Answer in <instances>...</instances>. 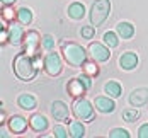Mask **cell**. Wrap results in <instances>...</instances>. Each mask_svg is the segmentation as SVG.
Returning <instances> with one entry per match:
<instances>
[{
	"mask_svg": "<svg viewBox=\"0 0 148 138\" xmlns=\"http://www.w3.org/2000/svg\"><path fill=\"white\" fill-rule=\"evenodd\" d=\"M12 72L21 82H32L38 77L39 65L26 51H19L12 60Z\"/></svg>",
	"mask_w": 148,
	"mask_h": 138,
	"instance_id": "6da1fadb",
	"label": "cell"
},
{
	"mask_svg": "<svg viewBox=\"0 0 148 138\" xmlns=\"http://www.w3.org/2000/svg\"><path fill=\"white\" fill-rule=\"evenodd\" d=\"M60 51H61L63 60L73 68L84 67V63L87 61V49L75 41H65V39L60 41Z\"/></svg>",
	"mask_w": 148,
	"mask_h": 138,
	"instance_id": "7a4b0ae2",
	"label": "cell"
},
{
	"mask_svg": "<svg viewBox=\"0 0 148 138\" xmlns=\"http://www.w3.org/2000/svg\"><path fill=\"white\" fill-rule=\"evenodd\" d=\"M72 113L77 119L90 123L95 116V106H94V102H90L85 97H77L72 104Z\"/></svg>",
	"mask_w": 148,
	"mask_h": 138,
	"instance_id": "3957f363",
	"label": "cell"
},
{
	"mask_svg": "<svg viewBox=\"0 0 148 138\" xmlns=\"http://www.w3.org/2000/svg\"><path fill=\"white\" fill-rule=\"evenodd\" d=\"M111 14V2L109 0H95L90 7V24L99 27L107 21V17Z\"/></svg>",
	"mask_w": 148,
	"mask_h": 138,
	"instance_id": "277c9868",
	"label": "cell"
},
{
	"mask_svg": "<svg viewBox=\"0 0 148 138\" xmlns=\"http://www.w3.org/2000/svg\"><path fill=\"white\" fill-rule=\"evenodd\" d=\"M41 41H43V38L39 36V32L34 29H31L26 32V39H24V51L32 56L36 63L39 65V58H41V55H39V48H41Z\"/></svg>",
	"mask_w": 148,
	"mask_h": 138,
	"instance_id": "5b68a950",
	"label": "cell"
},
{
	"mask_svg": "<svg viewBox=\"0 0 148 138\" xmlns=\"http://www.w3.org/2000/svg\"><path fill=\"white\" fill-rule=\"evenodd\" d=\"M43 67H45V72L49 77H58L61 75L63 72V60L56 51H49L45 56V61H43Z\"/></svg>",
	"mask_w": 148,
	"mask_h": 138,
	"instance_id": "8992f818",
	"label": "cell"
},
{
	"mask_svg": "<svg viewBox=\"0 0 148 138\" xmlns=\"http://www.w3.org/2000/svg\"><path fill=\"white\" fill-rule=\"evenodd\" d=\"M89 53L90 56H92V60H95L97 63H106V61L111 58V48L106 45V43H97V41H94V43H90L89 45Z\"/></svg>",
	"mask_w": 148,
	"mask_h": 138,
	"instance_id": "52a82bcc",
	"label": "cell"
},
{
	"mask_svg": "<svg viewBox=\"0 0 148 138\" xmlns=\"http://www.w3.org/2000/svg\"><path fill=\"white\" fill-rule=\"evenodd\" d=\"M7 29H9V43L12 46H21L24 43V39H26V31H24V26L19 22V24H9L7 26Z\"/></svg>",
	"mask_w": 148,
	"mask_h": 138,
	"instance_id": "ba28073f",
	"label": "cell"
},
{
	"mask_svg": "<svg viewBox=\"0 0 148 138\" xmlns=\"http://www.w3.org/2000/svg\"><path fill=\"white\" fill-rule=\"evenodd\" d=\"M7 126H9V130L14 135H22L27 130V126H29V119L21 116V114H14V116H10L7 119Z\"/></svg>",
	"mask_w": 148,
	"mask_h": 138,
	"instance_id": "9c48e42d",
	"label": "cell"
},
{
	"mask_svg": "<svg viewBox=\"0 0 148 138\" xmlns=\"http://www.w3.org/2000/svg\"><path fill=\"white\" fill-rule=\"evenodd\" d=\"M87 91H89V87L84 84V80L80 77H75L72 80H68V84H66V94L75 97V99L77 97H84Z\"/></svg>",
	"mask_w": 148,
	"mask_h": 138,
	"instance_id": "30bf717a",
	"label": "cell"
},
{
	"mask_svg": "<svg viewBox=\"0 0 148 138\" xmlns=\"http://www.w3.org/2000/svg\"><path fill=\"white\" fill-rule=\"evenodd\" d=\"M138 63H140V58H138V55L134 53V51H124L121 56H119V68L121 70H126V72H131L134 70L136 67H138Z\"/></svg>",
	"mask_w": 148,
	"mask_h": 138,
	"instance_id": "8fae6325",
	"label": "cell"
},
{
	"mask_svg": "<svg viewBox=\"0 0 148 138\" xmlns=\"http://www.w3.org/2000/svg\"><path fill=\"white\" fill-rule=\"evenodd\" d=\"M94 106H95V109H97L99 113L109 114V113H114L116 102H114V99L109 97V95H99V97L94 99Z\"/></svg>",
	"mask_w": 148,
	"mask_h": 138,
	"instance_id": "7c38bea8",
	"label": "cell"
},
{
	"mask_svg": "<svg viewBox=\"0 0 148 138\" xmlns=\"http://www.w3.org/2000/svg\"><path fill=\"white\" fill-rule=\"evenodd\" d=\"M130 104L134 107H140V106H147L148 104V89L147 87H140V89H134L130 97H128Z\"/></svg>",
	"mask_w": 148,
	"mask_h": 138,
	"instance_id": "4fadbf2b",
	"label": "cell"
},
{
	"mask_svg": "<svg viewBox=\"0 0 148 138\" xmlns=\"http://www.w3.org/2000/svg\"><path fill=\"white\" fill-rule=\"evenodd\" d=\"M68 114H70V109L63 101H55L51 104V116L55 121H66Z\"/></svg>",
	"mask_w": 148,
	"mask_h": 138,
	"instance_id": "5bb4252c",
	"label": "cell"
},
{
	"mask_svg": "<svg viewBox=\"0 0 148 138\" xmlns=\"http://www.w3.org/2000/svg\"><path fill=\"white\" fill-rule=\"evenodd\" d=\"M29 128L34 133H45L49 128V121L46 119V116L43 114H32L29 118Z\"/></svg>",
	"mask_w": 148,
	"mask_h": 138,
	"instance_id": "9a60e30c",
	"label": "cell"
},
{
	"mask_svg": "<svg viewBox=\"0 0 148 138\" xmlns=\"http://www.w3.org/2000/svg\"><path fill=\"white\" fill-rule=\"evenodd\" d=\"M17 106L21 107V109H24V111H34L38 107V99L32 94L24 92V94H21L17 97Z\"/></svg>",
	"mask_w": 148,
	"mask_h": 138,
	"instance_id": "2e32d148",
	"label": "cell"
},
{
	"mask_svg": "<svg viewBox=\"0 0 148 138\" xmlns=\"http://www.w3.org/2000/svg\"><path fill=\"white\" fill-rule=\"evenodd\" d=\"M85 5L82 3V2H73L68 9H66V14L70 19H73V21H82L84 17H85Z\"/></svg>",
	"mask_w": 148,
	"mask_h": 138,
	"instance_id": "e0dca14e",
	"label": "cell"
},
{
	"mask_svg": "<svg viewBox=\"0 0 148 138\" xmlns=\"http://www.w3.org/2000/svg\"><path fill=\"white\" fill-rule=\"evenodd\" d=\"M116 32L119 34V38H123V39H131L134 36V26L131 22L123 21V22H119L116 26Z\"/></svg>",
	"mask_w": 148,
	"mask_h": 138,
	"instance_id": "ac0fdd59",
	"label": "cell"
},
{
	"mask_svg": "<svg viewBox=\"0 0 148 138\" xmlns=\"http://www.w3.org/2000/svg\"><path fill=\"white\" fill-rule=\"evenodd\" d=\"M104 92H106V95H109L112 99H118V97L123 95V87H121V84H118V82L109 80V82L104 84Z\"/></svg>",
	"mask_w": 148,
	"mask_h": 138,
	"instance_id": "d6986e66",
	"label": "cell"
},
{
	"mask_svg": "<svg viewBox=\"0 0 148 138\" xmlns=\"http://www.w3.org/2000/svg\"><path fill=\"white\" fill-rule=\"evenodd\" d=\"M68 130H70V137H73V138H84L85 137V126H84V121H80V119H77V118H75L73 121H70Z\"/></svg>",
	"mask_w": 148,
	"mask_h": 138,
	"instance_id": "ffe728a7",
	"label": "cell"
},
{
	"mask_svg": "<svg viewBox=\"0 0 148 138\" xmlns=\"http://www.w3.org/2000/svg\"><path fill=\"white\" fill-rule=\"evenodd\" d=\"M17 22H21L22 26H29L32 22V10L29 7H21L17 9Z\"/></svg>",
	"mask_w": 148,
	"mask_h": 138,
	"instance_id": "44dd1931",
	"label": "cell"
},
{
	"mask_svg": "<svg viewBox=\"0 0 148 138\" xmlns=\"http://www.w3.org/2000/svg\"><path fill=\"white\" fill-rule=\"evenodd\" d=\"M2 21L3 24H12L14 21H17V10H14L10 5H3L2 7Z\"/></svg>",
	"mask_w": 148,
	"mask_h": 138,
	"instance_id": "7402d4cb",
	"label": "cell"
},
{
	"mask_svg": "<svg viewBox=\"0 0 148 138\" xmlns=\"http://www.w3.org/2000/svg\"><path fill=\"white\" fill-rule=\"evenodd\" d=\"M121 118L126 123H134L140 118V111H138V107H128V109H124L121 113Z\"/></svg>",
	"mask_w": 148,
	"mask_h": 138,
	"instance_id": "603a6c76",
	"label": "cell"
},
{
	"mask_svg": "<svg viewBox=\"0 0 148 138\" xmlns=\"http://www.w3.org/2000/svg\"><path fill=\"white\" fill-rule=\"evenodd\" d=\"M82 70H84V73H87L90 77H97L101 73V68H99V65H97V61H85L84 63V67H82Z\"/></svg>",
	"mask_w": 148,
	"mask_h": 138,
	"instance_id": "cb8c5ba5",
	"label": "cell"
},
{
	"mask_svg": "<svg viewBox=\"0 0 148 138\" xmlns=\"http://www.w3.org/2000/svg\"><path fill=\"white\" fill-rule=\"evenodd\" d=\"M104 43L109 46V48H116L119 45V34L118 32H112V31H107L104 32Z\"/></svg>",
	"mask_w": 148,
	"mask_h": 138,
	"instance_id": "d4e9b609",
	"label": "cell"
},
{
	"mask_svg": "<svg viewBox=\"0 0 148 138\" xmlns=\"http://www.w3.org/2000/svg\"><path fill=\"white\" fill-rule=\"evenodd\" d=\"M130 131L124 130V128H114L109 131V138H130Z\"/></svg>",
	"mask_w": 148,
	"mask_h": 138,
	"instance_id": "484cf974",
	"label": "cell"
},
{
	"mask_svg": "<svg viewBox=\"0 0 148 138\" xmlns=\"http://www.w3.org/2000/svg\"><path fill=\"white\" fill-rule=\"evenodd\" d=\"M80 36L84 38V39H92L94 36H95V26H84L82 29H80Z\"/></svg>",
	"mask_w": 148,
	"mask_h": 138,
	"instance_id": "4316f807",
	"label": "cell"
},
{
	"mask_svg": "<svg viewBox=\"0 0 148 138\" xmlns=\"http://www.w3.org/2000/svg\"><path fill=\"white\" fill-rule=\"evenodd\" d=\"M41 45H43V48H45L46 51L55 49V38H53V36H49V34H46V36H43Z\"/></svg>",
	"mask_w": 148,
	"mask_h": 138,
	"instance_id": "83f0119b",
	"label": "cell"
},
{
	"mask_svg": "<svg viewBox=\"0 0 148 138\" xmlns=\"http://www.w3.org/2000/svg\"><path fill=\"white\" fill-rule=\"evenodd\" d=\"M68 135H70V131H66L60 124H55V128H53V137L55 138H68Z\"/></svg>",
	"mask_w": 148,
	"mask_h": 138,
	"instance_id": "f1b7e54d",
	"label": "cell"
},
{
	"mask_svg": "<svg viewBox=\"0 0 148 138\" xmlns=\"http://www.w3.org/2000/svg\"><path fill=\"white\" fill-rule=\"evenodd\" d=\"M138 137L140 138H148V123L140 126V130H138Z\"/></svg>",
	"mask_w": 148,
	"mask_h": 138,
	"instance_id": "f546056e",
	"label": "cell"
},
{
	"mask_svg": "<svg viewBox=\"0 0 148 138\" xmlns=\"http://www.w3.org/2000/svg\"><path fill=\"white\" fill-rule=\"evenodd\" d=\"M5 116H7V114H5V111L2 109V111H0V124H3V123L7 121V119H5Z\"/></svg>",
	"mask_w": 148,
	"mask_h": 138,
	"instance_id": "4dcf8cb0",
	"label": "cell"
},
{
	"mask_svg": "<svg viewBox=\"0 0 148 138\" xmlns=\"http://www.w3.org/2000/svg\"><path fill=\"white\" fill-rule=\"evenodd\" d=\"M0 2H2V5H14L17 0H0Z\"/></svg>",
	"mask_w": 148,
	"mask_h": 138,
	"instance_id": "1f68e13d",
	"label": "cell"
}]
</instances>
